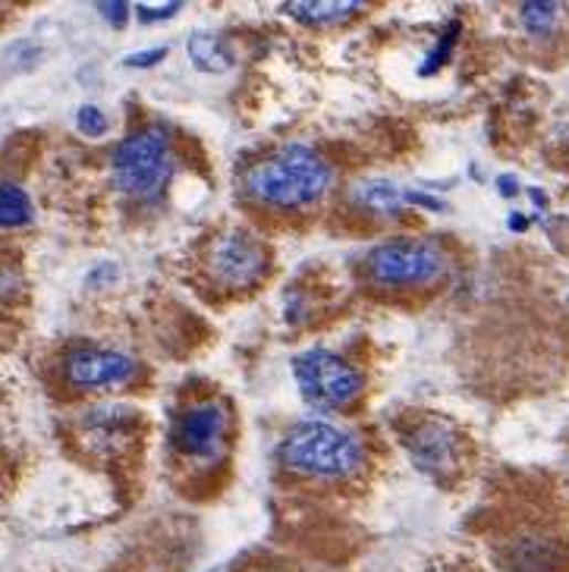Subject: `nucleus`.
Masks as SVG:
<instances>
[{
	"mask_svg": "<svg viewBox=\"0 0 569 572\" xmlns=\"http://www.w3.org/2000/svg\"><path fill=\"white\" fill-rule=\"evenodd\" d=\"M557 17H560L557 3H519V22L526 25V32L535 35V39L550 35L554 25H557Z\"/></svg>",
	"mask_w": 569,
	"mask_h": 572,
	"instance_id": "obj_15",
	"label": "nucleus"
},
{
	"mask_svg": "<svg viewBox=\"0 0 569 572\" xmlns=\"http://www.w3.org/2000/svg\"><path fill=\"white\" fill-rule=\"evenodd\" d=\"M407 204H419V208H428V211H444V202L428 195V192H407Z\"/></svg>",
	"mask_w": 569,
	"mask_h": 572,
	"instance_id": "obj_22",
	"label": "nucleus"
},
{
	"mask_svg": "<svg viewBox=\"0 0 569 572\" xmlns=\"http://www.w3.org/2000/svg\"><path fill=\"white\" fill-rule=\"evenodd\" d=\"M327 189L330 167L318 151L305 145H284L281 151L255 161L243 173L245 199L281 211L312 208L325 199Z\"/></svg>",
	"mask_w": 569,
	"mask_h": 572,
	"instance_id": "obj_1",
	"label": "nucleus"
},
{
	"mask_svg": "<svg viewBox=\"0 0 569 572\" xmlns=\"http://www.w3.org/2000/svg\"><path fill=\"white\" fill-rule=\"evenodd\" d=\"M293 374H296V384L303 390L305 400L318 409L349 406L366 388L362 371L330 349L299 352L293 359Z\"/></svg>",
	"mask_w": 569,
	"mask_h": 572,
	"instance_id": "obj_5",
	"label": "nucleus"
},
{
	"mask_svg": "<svg viewBox=\"0 0 569 572\" xmlns=\"http://www.w3.org/2000/svg\"><path fill=\"white\" fill-rule=\"evenodd\" d=\"M35 208L20 183H0V230H17L32 224Z\"/></svg>",
	"mask_w": 569,
	"mask_h": 572,
	"instance_id": "obj_14",
	"label": "nucleus"
},
{
	"mask_svg": "<svg viewBox=\"0 0 569 572\" xmlns=\"http://www.w3.org/2000/svg\"><path fill=\"white\" fill-rule=\"evenodd\" d=\"M164 57H167V47H151V51H139V54H129V57H126V66H136V70H139V66H155V63L158 61H164Z\"/></svg>",
	"mask_w": 569,
	"mask_h": 572,
	"instance_id": "obj_19",
	"label": "nucleus"
},
{
	"mask_svg": "<svg viewBox=\"0 0 569 572\" xmlns=\"http://www.w3.org/2000/svg\"><path fill=\"white\" fill-rule=\"evenodd\" d=\"M447 271L444 248L422 236H400L375 245L366 258V274L375 286H425Z\"/></svg>",
	"mask_w": 569,
	"mask_h": 572,
	"instance_id": "obj_4",
	"label": "nucleus"
},
{
	"mask_svg": "<svg viewBox=\"0 0 569 572\" xmlns=\"http://www.w3.org/2000/svg\"><path fill=\"white\" fill-rule=\"evenodd\" d=\"M95 10H98V13H102L104 20L110 22V25H123V22H126V17H129V3H98V7H95Z\"/></svg>",
	"mask_w": 569,
	"mask_h": 572,
	"instance_id": "obj_20",
	"label": "nucleus"
},
{
	"mask_svg": "<svg viewBox=\"0 0 569 572\" xmlns=\"http://www.w3.org/2000/svg\"><path fill=\"white\" fill-rule=\"evenodd\" d=\"M63 374H66L70 388L76 390L120 388V384L133 381L139 374V362L133 356L120 352V349L80 347L66 352Z\"/></svg>",
	"mask_w": 569,
	"mask_h": 572,
	"instance_id": "obj_7",
	"label": "nucleus"
},
{
	"mask_svg": "<svg viewBox=\"0 0 569 572\" xmlns=\"http://www.w3.org/2000/svg\"><path fill=\"white\" fill-rule=\"evenodd\" d=\"M208 271L221 286L245 289L255 280H262V274L267 271L265 245L245 230H226L211 243Z\"/></svg>",
	"mask_w": 569,
	"mask_h": 572,
	"instance_id": "obj_6",
	"label": "nucleus"
},
{
	"mask_svg": "<svg viewBox=\"0 0 569 572\" xmlns=\"http://www.w3.org/2000/svg\"><path fill=\"white\" fill-rule=\"evenodd\" d=\"M226 409L218 400H202L180 412L173 422V447L186 459H214L226 437Z\"/></svg>",
	"mask_w": 569,
	"mask_h": 572,
	"instance_id": "obj_8",
	"label": "nucleus"
},
{
	"mask_svg": "<svg viewBox=\"0 0 569 572\" xmlns=\"http://www.w3.org/2000/svg\"><path fill=\"white\" fill-rule=\"evenodd\" d=\"M409 449H412L415 466L425 472L453 469L456 459H460L456 437H453L447 425H441V422H425V425H419L415 434L409 437Z\"/></svg>",
	"mask_w": 569,
	"mask_h": 572,
	"instance_id": "obj_10",
	"label": "nucleus"
},
{
	"mask_svg": "<svg viewBox=\"0 0 569 572\" xmlns=\"http://www.w3.org/2000/svg\"><path fill=\"white\" fill-rule=\"evenodd\" d=\"M456 32H460V22H450L447 32H444L447 39L438 41V47H434V51H431V54H428V57H425V63H422V70H419L422 76H431L434 70H441V66L447 63L450 51H453V44H456V39H460Z\"/></svg>",
	"mask_w": 569,
	"mask_h": 572,
	"instance_id": "obj_16",
	"label": "nucleus"
},
{
	"mask_svg": "<svg viewBox=\"0 0 569 572\" xmlns=\"http://www.w3.org/2000/svg\"><path fill=\"white\" fill-rule=\"evenodd\" d=\"M286 472L303 478H349L366 466V447L352 431L330 422H303L277 447Z\"/></svg>",
	"mask_w": 569,
	"mask_h": 572,
	"instance_id": "obj_2",
	"label": "nucleus"
},
{
	"mask_svg": "<svg viewBox=\"0 0 569 572\" xmlns=\"http://www.w3.org/2000/svg\"><path fill=\"white\" fill-rule=\"evenodd\" d=\"M183 10V3H158V7H136V17L143 22H161L177 17Z\"/></svg>",
	"mask_w": 569,
	"mask_h": 572,
	"instance_id": "obj_18",
	"label": "nucleus"
},
{
	"mask_svg": "<svg viewBox=\"0 0 569 572\" xmlns=\"http://www.w3.org/2000/svg\"><path fill=\"white\" fill-rule=\"evenodd\" d=\"M76 129H80L82 136H104L110 129V120L104 117L102 107L82 104L80 110H76Z\"/></svg>",
	"mask_w": 569,
	"mask_h": 572,
	"instance_id": "obj_17",
	"label": "nucleus"
},
{
	"mask_svg": "<svg viewBox=\"0 0 569 572\" xmlns=\"http://www.w3.org/2000/svg\"><path fill=\"white\" fill-rule=\"evenodd\" d=\"M500 560L507 572H563L569 566V548L550 534L531 531L516 534L504 548Z\"/></svg>",
	"mask_w": 569,
	"mask_h": 572,
	"instance_id": "obj_9",
	"label": "nucleus"
},
{
	"mask_svg": "<svg viewBox=\"0 0 569 572\" xmlns=\"http://www.w3.org/2000/svg\"><path fill=\"white\" fill-rule=\"evenodd\" d=\"M117 265H110V262H102L98 267H92V274H88V284L92 286H107V284H114L117 280Z\"/></svg>",
	"mask_w": 569,
	"mask_h": 572,
	"instance_id": "obj_21",
	"label": "nucleus"
},
{
	"mask_svg": "<svg viewBox=\"0 0 569 572\" xmlns=\"http://www.w3.org/2000/svg\"><path fill=\"white\" fill-rule=\"evenodd\" d=\"M352 202L368 211H378V214H397L407 204V189L387 183V180H366L352 189Z\"/></svg>",
	"mask_w": 569,
	"mask_h": 572,
	"instance_id": "obj_13",
	"label": "nucleus"
},
{
	"mask_svg": "<svg viewBox=\"0 0 569 572\" xmlns=\"http://www.w3.org/2000/svg\"><path fill=\"white\" fill-rule=\"evenodd\" d=\"M186 51H189V61L204 73H224L233 66V51L226 47L224 39H218L211 32H196L186 41Z\"/></svg>",
	"mask_w": 569,
	"mask_h": 572,
	"instance_id": "obj_12",
	"label": "nucleus"
},
{
	"mask_svg": "<svg viewBox=\"0 0 569 572\" xmlns=\"http://www.w3.org/2000/svg\"><path fill=\"white\" fill-rule=\"evenodd\" d=\"M284 10L305 25H337V22L362 13L366 3H359V0H296V3H286Z\"/></svg>",
	"mask_w": 569,
	"mask_h": 572,
	"instance_id": "obj_11",
	"label": "nucleus"
},
{
	"mask_svg": "<svg viewBox=\"0 0 569 572\" xmlns=\"http://www.w3.org/2000/svg\"><path fill=\"white\" fill-rule=\"evenodd\" d=\"M509 226H513V230H523V226H526V218H509Z\"/></svg>",
	"mask_w": 569,
	"mask_h": 572,
	"instance_id": "obj_24",
	"label": "nucleus"
},
{
	"mask_svg": "<svg viewBox=\"0 0 569 572\" xmlns=\"http://www.w3.org/2000/svg\"><path fill=\"white\" fill-rule=\"evenodd\" d=\"M173 151L170 136L161 126L136 129L110 151V183L133 199H155L170 180Z\"/></svg>",
	"mask_w": 569,
	"mask_h": 572,
	"instance_id": "obj_3",
	"label": "nucleus"
},
{
	"mask_svg": "<svg viewBox=\"0 0 569 572\" xmlns=\"http://www.w3.org/2000/svg\"><path fill=\"white\" fill-rule=\"evenodd\" d=\"M500 192H504V195H513V192H516V186H513V180H509V177H504V180H500Z\"/></svg>",
	"mask_w": 569,
	"mask_h": 572,
	"instance_id": "obj_23",
	"label": "nucleus"
}]
</instances>
